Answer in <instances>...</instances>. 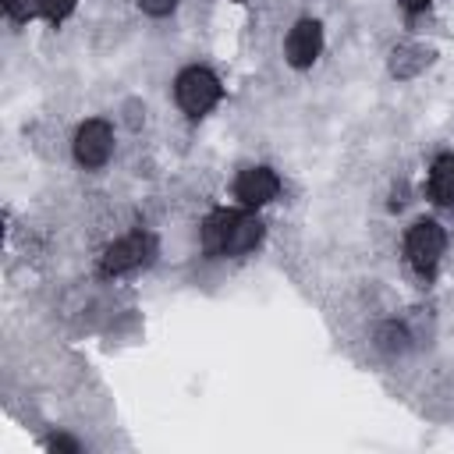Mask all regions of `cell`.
Returning a JSON list of instances; mask_svg holds the SVG:
<instances>
[{
	"mask_svg": "<svg viewBox=\"0 0 454 454\" xmlns=\"http://www.w3.org/2000/svg\"><path fill=\"white\" fill-rule=\"evenodd\" d=\"M262 234H266V223H262L259 209H245V206L234 209V220H231V231H227L220 259H241V255L255 252L262 245Z\"/></svg>",
	"mask_w": 454,
	"mask_h": 454,
	"instance_id": "52a82bcc",
	"label": "cell"
},
{
	"mask_svg": "<svg viewBox=\"0 0 454 454\" xmlns=\"http://www.w3.org/2000/svg\"><path fill=\"white\" fill-rule=\"evenodd\" d=\"M372 344H376V351H383L387 358H397V355H404V351L411 348V333H408L404 323L383 319V323H376V330H372Z\"/></svg>",
	"mask_w": 454,
	"mask_h": 454,
	"instance_id": "30bf717a",
	"label": "cell"
},
{
	"mask_svg": "<svg viewBox=\"0 0 454 454\" xmlns=\"http://www.w3.org/2000/svg\"><path fill=\"white\" fill-rule=\"evenodd\" d=\"M71 156L82 170H99L114 156V124L106 117H85L71 135Z\"/></svg>",
	"mask_w": 454,
	"mask_h": 454,
	"instance_id": "3957f363",
	"label": "cell"
},
{
	"mask_svg": "<svg viewBox=\"0 0 454 454\" xmlns=\"http://www.w3.org/2000/svg\"><path fill=\"white\" fill-rule=\"evenodd\" d=\"M4 14L21 25V21H28V18L39 14V0H4Z\"/></svg>",
	"mask_w": 454,
	"mask_h": 454,
	"instance_id": "7c38bea8",
	"label": "cell"
},
{
	"mask_svg": "<svg viewBox=\"0 0 454 454\" xmlns=\"http://www.w3.org/2000/svg\"><path fill=\"white\" fill-rule=\"evenodd\" d=\"M153 255V238L145 231H128L114 238L99 255V277H124L138 266H145Z\"/></svg>",
	"mask_w": 454,
	"mask_h": 454,
	"instance_id": "277c9868",
	"label": "cell"
},
{
	"mask_svg": "<svg viewBox=\"0 0 454 454\" xmlns=\"http://www.w3.org/2000/svg\"><path fill=\"white\" fill-rule=\"evenodd\" d=\"M135 4H138V11L149 14V18H170V14L177 11V0H135Z\"/></svg>",
	"mask_w": 454,
	"mask_h": 454,
	"instance_id": "4fadbf2b",
	"label": "cell"
},
{
	"mask_svg": "<svg viewBox=\"0 0 454 454\" xmlns=\"http://www.w3.org/2000/svg\"><path fill=\"white\" fill-rule=\"evenodd\" d=\"M433 64V50L426 43H397L390 50V74L394 78H419Z\"/></svg>",
	"mask_w": 454,
	"mask_h": 454,
	"instance_id": "ba28073f",
	"label": "cell"
},
{
	"mask_svg": "<svg viewBox=\"0 0 454 454\" xmlns=\"http://www.w3.org/2000/svg\"><path fill=\"white\" fill-rule=\"evenodd\" d=\"M397 4H401L404 11H426V7L433 4V0H397Z\"/></svg>",
	"mask_w": 454,
	"mask_h": 454,
	"instance_id": "9a60e30c",
	"label": "cell"
},
{
	"mask_svg": "<svg viewBox=\"0 0 454 454\" xmlns=\"http://www.w3.org/2000/svg\"><path fill=\"white\" fill-rule=\"evenodd\" d=\"M78 7V0H39V18H46L50 25H60L64 18H71Z\"/></svg>",
	"mask_w": 454,
	"mask_h": 454,
	"instance_id": "8fae6325",
	"label": "cell"
},
{
	"mask_svg": "<svg viewBox=\"0 0 454 454\" xmlns=\"http://www.w3.org/2000/svg\"><path fill=\"white\" fill-rule=\"evenodd\" d=\"M280 174L266 163H248L238 170L234 177V199L245 206V209H262L270 206L277 195H280Z\"/></svg>",
	"mask_w": 454,
	"mask_h": 454,
	"instance_id": "5b68a950",
	"label": "cell"
},
{
	"mask_svg": "<svg viewBox=\"0 0 454 454\" xmlns=\"http://www.w3.org/2000/svg\"><path fill=\"white\" fill-rule=\"evenodd\" d=\"M46 447H50V450H71V454H78V450H82V443H78V440H71V436H50V440H46Z\"/></svg>",
	"mask_w": 454,
	"mask_h": 454,
	"instance_id": "5bb4252c",
	"label": "cell"
},
{
	"mask_svg": "<svg viewBox=\"0 0 454 454\" xmlns=\"http://www.w3.org/2000/svg\"><path fill=\"white\" fill-rule=\"evenodd\" d=\"M426 192L436 206L454 209V153H440L433 160L429 177H426Z\"/></svg>",
	"mask_w": 454,
	"mask_h": 454,
	"instance_id": "9c48e42d",
	"label": "cell"
},
{
	"mask_svg": "<svg viewBox=\"0 0 454 454\" xmlns=\"http://www.w3.org/2000/svg\"><path fill=\"white\" fill-rule=\"evenodd\" d=\"M323 53V25L316 18H298L284 35V60L294 71H305Z\"/></svg>",
	"mask_w": 454,
	"mask_h": 454,
	"instance_id": "8992f818",
	"label": "cell"
},
{
	"mask_svg": "<svg viewBox=\"0 0 454 454\" xmlns=\"http://www.w3.org/2000/svg\"><path fill=\"white\" fill-rule=\"evenodd\" d=\"M231 4H241V0H231Z\"/></svg>",
	"mask_w": 454,
	"mask_h": 454,
	"instance_id": "2e32d148",
	"label": "cell"
},
{
	"mask_svg": "<svg viewBox=\"0 0 454 454\" xmlns=\"http://www.w3.org/2000/svg\"><path fill=\"white\" fill-rule=\"evenodd\" d=\"M220 99H223V82H220L216 71H209L206 64H188V67L177 71V78H174V103H177V110L184 117L199 121Z\"/></svg>",
	"mask_w": 454,
	"mask_h": 454,
	"instance_id": "6da1fadb",
	"label": "cell"
},
{
	"mask_svg": "<svg viewBox=\"0 0 454 454\" xmlns=\"http://www.w3.org/2000/svg\"><path fill=\"white\" fill-rule=\"evenodd\" d=\"M447 252V231L433 216H419L404 231V259L419 280H433L440 270V259Z\"/></svg>",
	"mask_w": 454,
	"mask_h": 454,
	"instance_id": "7a4b0ae2",
	"label": "cell"
}]
</instances>
